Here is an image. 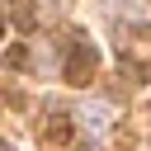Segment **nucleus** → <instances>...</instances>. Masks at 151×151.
<instances>
[{"label":"nucleus","mask_w":151,"mask_h":151,"mask_svg":"<svg viewBox=\"0 0 151 151\" xmlns=\"http://www.w3.org/2000/svg\"><path fill=\"white\" fill-rule=\"evenodd\" d=\"M5 61H9V66H24L28 57H24V47H9V52H5Z\"/></svg>","instance_id":"7ed1b4c3"},{"label":"nucleus","mask_w":151,"mask_h":151,"mask_svg":"<svg viewBox=\"0 0 151 151\" xmlns=\"http://www.w3.org/2000/svg\"><path fill=\"white\" fill-rule=\"evenodd\" d=\"M0 151H14V146H5V142H0Z\"/></svg>","instance_id":"39448f33"},{"label":"nucleus","mask_w":151,"mask_h":151,"mask_svg":"<svg viewBox=\"0 0 151 151\" xmlns=\"http://www.w3.org/2000/svg\"><path fill=\"white\" fill-rule=\"evenodd\" d=\"M0 33H5V9H0Z\"/></svg>","instance_id":"20e7f679"},{"label":"nucleus","mask_w":151,"mask_h":151,"mask_svg":"<svg viewBox=\"0 0 151 151\" xmlns=\"http://www.w3.org/2000/svg\"><path fill=\"white\" fill-rule=\"evenodd\" d=\"M9 19H14L19 33H33V28H38V9H33V0H9Z\"/></svg>","instance_id":"f03ea898"},{"label":"nucleus","mask_w":151,"mask_h":151,"mask_svg":"<svg viewBox=\"0 0 151 151\" xmlns=\"http://www.w3.org/2000/svg\"><path fill=\"white\" fill-rule=\"evenodd\" d=\"M94 71H99V52H94V42L85 33H76V47L66 57V80L71 85H85V80H94Z\"/></svg>","instance_id":"f257e3e1"}]
</instances>
